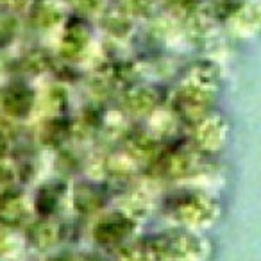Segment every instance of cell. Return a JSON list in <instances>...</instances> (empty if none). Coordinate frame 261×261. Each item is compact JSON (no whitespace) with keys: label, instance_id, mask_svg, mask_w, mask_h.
I'll list each match as a JSON object with an SVG mask.
<instances>
[{"label":"cell","instance_id":"obj_5","mask_svg":"<svg viewBox=\"0 0 261 261\" xmlns=\"http://www.w3.org/2000/svg\"><path fill=\"white\" fill-rule=\"evenodd\" d=\"M34 104L33 93L27 90H20V88H13L4 95V109L15 118H22L31 111Z\"/></svg>","mask_w":261,"mask_h":261},{"label":"cell","instance_id":"obj_11","mask_svg":"<svg viewBox=\"0 0 261 261\" xmlns=\"http://www.w3.org/2000/svg\"><path fill=\"white\" fill-rule=\"evenodd\" d=\"M8 136L4 135V130L0 129V158L4 156L6 152H8Z\"/></svg>","mask_w":261,"mask_h":261},{"label":"cell","instance_id":"obj_6","mask_svg":"<svg viewBox=\"0 0 261 261\" xmlns=\"http://www.w3.org/2000/svg\"><path fill=\"white\" fill-rule=\"evenodd\" d=\"M29 240L38 249H50L58 242V229L50 222H36L29 229Z\"/></svg>","mask_w":261,"mask_h":261},{"label":"cell","instance_id":"obj_1","mask_svg":"<svg viewBox=\"0 0 261 261\" xmlns=\"http://www.w3.org/2000/svg\"><path fill=\"white\" fill-rule=\"evenodd\" d=\"M147 261H175L193 250V240L182 231L160 232L143 242Z\"/></svg>","mask_w":261,"mask_h":261},{"label":"cell","instance_id":"obj_12","mask_svg":"<svg viewBox=\"0 0 261 261\" xmlns=\"http://www.w3.org/2000/svg\"><path fill=\"white\" fill-rule=\"evenodd\" d=\"M90 261H100V259H93V257H90Z\"/></svg>","mask_w":261,"mask_h":261},{"label":"cell","instance_id":"obj_9","mask_svg":"<svg viewBox=\"0 0 261 261\" xmlns=\"http://www.w3.org/2000/svg\"><path fill=\"white\" fill-rule=\"evenodd\" d=\"M13 182H15V172L8 167H0V197L13 192Z\"/></svg>","mask_w":261,"mask_h":261},{"label":"cell","instance_id":"obj_3","mask_svg":"<svg viewBox=\"0 0 261 261\" xmlns=\"http://www.w3.org/2000/svg\"><path fill=\"white\" fill-rule=\"evenodd\" d=\"M27 215L29 210L20 193L9 192L4 197H0V224L4 227H18L25 224Z\"/></svg>","mask_w":261,"mask_h":261},{"label":"cell","instance_id":"obj_2","mask_svg":"<svg viewBox=\"0 0 261 261\" xmlns=\"http://www.w3.org/2000/svg\"><path fill=\"white\" fill-rule=\"evenodd\" d=\"M135 229V220L125 211L106 215L97 222L93 229V238L100 245H118L125 242Z\"/></svg>","mask_w":261,"mask_h":261},{"label":"cell","instance_id":"obj_7","mask_svg":"<svg viewBox=\"0 0 261 261\" xmlns=\"http://www.w3.org/2000/svg\"><path fill=\"white\" fill-rule=\"evenodd\" d=\"M125 106L135 113H147L154 108V95L149 90H133L125 97Z\"/></svg>","mask_w":261,"mask_h":261},{"label":"cell","instance_id":"obj_10","mask_svg":"<svg viewBox=\"0 0 261 261\" xmlns=\"http://www.w3.org/2000/svg\"><path fill=\"white\" fill-rule=\"evenodd\" d=\"M13 247H15V240H13V236L9 234L8 231H4V229H0V256L11 252Z\"/></svg>","mask_w":261,"mask_h":261},{"label":"cell","instance_id":"obj_4","mask_svg":"<svg viewBox=\"0 0 261 261\" xmlns=\"http://www.w3.org/2000/svg\"><path fill=\"white\" fill-rule=\"evenodd\" d=\"M73 204L81 213H93L104 204V193L98 186L83 182L73 192Z\"/></svg>","mask_w":261,"mask_h":261},{"label":"cell","instance_id":"obj_8","mask_svg":"<svg viewBox=\"0 0 261 261\" xmlns=\"http://www.w3.org/2000/svg\"><path fill=\"white\" fill-rule=\"evenodd\" d=\"M58 204V193L52 192V190L45 188L43 192H40L38 195V211H43V213H50L52 210Z\"/></svg>","mask_w":261,"mask_h":261}]
</instances>
